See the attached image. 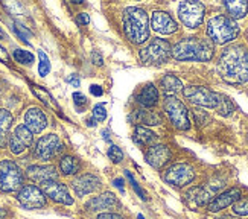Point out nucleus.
Listing matches in <instances>:
<instances>
[{
    "label": "nucleus",
    "instance_id": "obj_1",
    "mask_svg": "<svg viewBox=\"0 0 248 219\" xmlns=\"http://www.w3.org/2000/svg\"><path fill=\"white\" fill-rule=\"evenodd\" d=\"M218 72L229 84H242L248 81V50L238 45L227 47L221 53Z\"/></svg>",
    "mask_w": 248,
    "mask_h": 219
},
{
    "label": "nucleus",
    "instance_id": "obj_2",
    "mask_svg": "<svg viewBox=\"0 0 248 219\" xmlns=\"http://www.w3.org/2000/svg\"><path fill=\"white\" fill-rule=\"evenodd\" d=\"M172 57L178 61H210L213 43L209 38L187 37L172 47Z\"/></svg>",
    "mask_w": 248,
    "mask_h": 219
},
{
    "label": "nucleus",
    "instance_id": "obj_3",
    "mask_svg": "<svg viewBox=\"0 0 248 219\" xmlns=\"http://www.w3.org/2000/svg\"><path fill=\"white\" fill-rule=\"evenodd\" d=\"M124 31L126 38L134 45H142L149 37V21L143 9L131 6L124 13Z\"/></svg>",
    "mask_w": 248,
    "mask_h": 219
},
{
    "label": "nucleus",
    "instance_id": "obj_4",
    "mask_svg": "<svg viewBox=\"0 0 248 219\" xmlns=\"http://www.w3.org/2000/svg\"><path fill=\"white\" fill-rule=\"evenodd\" d=\"M207 34L212 43L225 45L239 35V26L227 16H215L207 23Z\"/></svg>",
    "mask_w": 248,
    "mask_h": 219
},
{
    "label": "nucleus",
    "instance_id": "obj_5",
    "mask_svg": "<svg viewBox=\"0 0 248 219\" xmlns=\"http://www.w3.org/2000/svg\"><path fill=\"white\" fill-rule=\"evenodd\" d=\"M25 175L17 163L11 160L0 161V190L5 193L18 192L23 188Z\"/></svg>",
    "mask_w": 248,
    "mask_h": 219
},
{
    "label": "nucleus",
    "instance_id": "obj_6",
    "mask_svg": "<svg viewBox=\"0 0 248 219\" xmlns=\"http://www.w3.org/2000/svg\"><path fill=\"white\" fill-rule=\"evenodd\" d=\"M172 55V47L166 40L154 38L139 52L140 61L146 65H158L166 63Z\"/></svg>",
    "mask_w": 248,
    "mask_h": 219
},
{
    "label": "nucleus",
    "instance_id": "obj_7",
    "mask_svg": "<svg viewBox=\"0 0 248 219\" xmlns=\"http://www.w3.org/2000/svg\"><path fill=\"white\" fill-rule=\"evenodd\" d=\"M165 111L169 117V120L172 122L175 128L186 131L190 128V120H189V114H187V108L183 105L181 101H178L174 94H168L165 97Z\"/></svg>",
    "mask_w": 248,
    "mask_h": 219
},
{
    "label": "nucleus",
    "instance_id": "obj_8",
    "mask_svg": "<svg viewBox=\"0 0 248 219\" xmlns=\"http://www.w3.org/2000/svg\"><path fill=\"white\" fill-rule=\"evenodd\" d=\"M193 178H195V169L187 163L172 164L163 173V180L174 188H185L193 181Z\"/></svg>",
    "mask_w": 248,
    "mask_h": 219
},
{
    "label": "nucleus",
    "instance_id": "obj_9",
    "mask_svg": "<svg viewBox=\"0 0 248 219\" xmlns=\"http://www.w3.org/2000/svg\"><path fill=\"white\" fill-rule=\"evenodd\" d=\"M183 94L186 99H189L192 104L200 105V107H207V108H217L219 94L209 90L207 87L201 85H189L183 89Z\"/></svg>",
    "mask_w": 248,
    "mask_h": 219
},
{
    "label": "nucleus",
    "instance_id": "obj_10",
    "mask_svg": "<svg viewBox=\"0 0 248 219\" xmlns=\"http://www.w3.org/2000/svg\"><path fill=\"white\" fill-rule=\"evenodd\" d=\"M18 204L26 210H37L46 205V195L34 184L23 186L17 193Z\"/></svg>",
    "mask_w": 248,
    "mask_h": 219
},
{
    "label": "nucleus",
    "instance_id": "obj_11",
    "mask_svg": "<svg viewBox=\"0 0 248 219\" xmlns=\"http://www.w3.org/2000/svg\"><path fill=\"white\" fill-rule=\"evenodd\" d=\"M204 11L206 8L200 2H181L178 5V17L185 26L195 29L202 23Z\"/></svg>",
    "mask_w": 248,
    "mask_h": 219
},
{
    "label": "nucleus",
    "instance_id": "obj_12",
    "mask_svg": "<svg viewBox=\"0 0 248 219\" xmlns=\"http://www.w3.org/2000/svg\"><path fill=\"white\" fill-rule=\"evenodd\" d=\"M61 149H62V141L57 134L43 136L35 145V157L43 161H49L55 156H58Z\"/></svg>",
    "mask_w": 248,
    "mask_h": 219
},
{
    "label": "nucleus",
    "instance_id": "obj_13",
    "mask_svg": "<svg viewBox=\"0 0 248 219\" xmlns=\"http://www.w3.org/2000/svg\"><path fill=\"white\" fill-rule=\"evenodd\" d=\"M41 190L46 196H49L52 201H55L58 204H62V205H72L73 204V196L70 195L69 188L64 183H60L58 180L43 183Z\"/></svg>",
    "mask_w": 248,
    "mask_h": 219
},
{
    "label": "nucleus",
    "instance_id": "obj_14",
    "mask_svg": "<svg viewBox=\"0 0 248 219\" xmlns=\"http://www.w3.org/2000/svg\"><path fill=\"white\" fill-rule=\"evenodd\" d=\"M32 141H34V136H32L31 131L25 125H18L16 126L14 133L9 136V140H8L9 151L13 152L14 156H20L32 145Z\"/></svg>",
    "mask_w": 248,
    "mask_h": 219
},
{
    "label": "nucleus",
    "instance_id": "obj_15",
    "mask_svg": "<svg viewBox=\"0 0 248 219\" xmlns=\"http://www.w3.org/2000/svg\"><path fill=\"white\" fill-rule=\"evenodd\" d=\"M101 186H102L101 178L94 173L78 175V177L72 181V189L78 196H87V195L98 192L101 189Z\"/></svg>",
    "mask_w": 248,
    "mask_h": 219
},
{
    "label": "nucleus",
    "instance_id": "obj_16",
    "mask_svg": "<svg viewBox=\"0 0 248 219\" xmlns=\"http://www.w3.org/2000/svg\"><path fill=\"white\" fill-rule=\"evenodd\" d=\"M26 177L35 183H47V181H55L58 178V172L57 168L52 166V164H34V166H29L26 169Z\"/></svg>",
    "mask_w": 248,
    "mask_h": 219
},
{
    "label": "nucleus",
    "instance_id": "obj_17",
    "mask_svg": "<svg viewBox=\"0 0 248 219\" xmlns=\"http://www.w3.org/2000/svg\"><path fill=\"white\" fill-rule=\"evenodd\" d=\"M25 126L31 131L32 134L43 133L47 126V117L43 110L38 107H31L25 113Z\"/></svg>",
    "mask_w": 248,
    "mask_h": 219
},
{
    "label": "nucleus",
    "instance_id": "obj_18",
    "mask_svg": "<svg viewBox=\"0 0 248 219\" xmlns=\"http://www.w3.org/2000/svg\"><path fill=\"white\" fill-rule=\"evenodd\" d=\"M151 28L155 32H158V34H165V35L174 34L178 29L175 20L168 13H165V11H155L153 14V17H151Z\"/></svg>",
    "mask_w": 248,
    "mask_h": 219
},
{
    "label": "nucleus",
    "instance_id": "obj_19",
    "mask_svg": "<svg viewBox=\"0 0 248 219\" xmlns=\"http://www.w3.org/2000/svg\"><path fill=\"white\" fill-rule=\"evenodd\" d=\"M117 205H119V200L111 192H105L101 193L99 196H94V198H92L85 204V207L90 212H102V213H105L107 210H114Z\"/></svg>",
    "mask_w": 248,
    "mask_h": 219
},
{
    "label": "nucleus",
    "instance_id": "obj_20",
    "mask_svg": "<svg viewBox=\"0 0 248 219\" xmlns=\"http://www.w3.org/2000/svg\"><path fill=\"white\" fill-rule=\"evenodd\" d=\"M146 163L154 169H161L170 160V151L165 145H153L146 151Z\"/></svg>",
    "mask_w": 248,
    "mask_h": 219
},
{
    "label": "nucleus",
    "instance_id": "obj_21",
    "mask_svg": "<svg viewBox=\"0 0 248 219\" xmlns=\"http://www.w3.org/2000/svg\"><path fill=\"white\" fill-rule=\"evenodd\" d=\"M239 198H241V190L238 188L229 189L209 203V210L210 212H219L222 209H227L229 205H233Z\"/></svg>",
    "mask_w": 248,
    "mask_h": 219
},
{
    "label": "nucleus",
    "instance_id": "obj_22",
    "mask_svg": "<svg viewBox=\"0 0 248 219\" xmlns=\"http://www.w3.org/2000/svg\"><path fill=\"white\" fill-rule=\"evenodd\" d=\"M11 126H13V114L8 110L0 108V148L8 145Z\"/></svg>",
    "mask_w": 248,
    "mask_h": 219
},
{
    "label": "nucleus",
    "instance_id": "obj_23",
    "mask_svg": "<svg viewBox=\"0 0 248 219\" xmlns=\"http://www.w3.org/2000/svg\"><path fill=\"white\" fill-rule=\"evenodd\" d=\"M137 102L142 107H145V108L154 107L158 102V90L153 84L145 85L142 89V92H140L139 96H137Z\"/></svg>",
    "mask_w": 248,
    "mask_h": 219
},
{
    "label": "nucleus",
    "instance_id": "obj_24",
    "mask_svg": "<svg viewBox=\"0 0 248 219\" xmlns=\"http://www.w3.org/2000/svg\"><path fill=\"white\" fill-rule=\"evenodd\" d=\"M133 139L139 146H153L157 140V136L145 126H136Z\"/></svg>",
    "mask_w": 248,
    "mask_h": 219
},
{
    "label": "nucleus",
    "instance_id": "obj_25",
    "mask_svg": "<svg viewBox=\"0 0 248 219\" xmlns=\"http://www.w3.org/2000/svg\"><path fill=\"white\" fill-rule=\"evenodd\" d=\"M60 171L62 175H77L81 171V163L73 156H64L60 160Z\"/></svg>",
    "mask_w": 248,
    "mask_h": 219
},
{
    "label": "nucleus",
    "instance_id": "obj_26",
    "mask_svg": "<svg viewBox=\"0 0 248 219\" xmlns=\"http://www.w3.org/2000/svg\"><path fill=\"white\" fill-rule=\"evenodd\" d=\"M133 119L136 120V124H143V125H160L161 124L160 114H157L154 111H145V110H139V111H136Z\"/></svg>",
    "mask_w": 248,
    "mask_h": 219
},
{
    "label": "nucleus",
    "instance_id": "obj_27",
    "mask_svg": "<svg viewBox=\"0 0 248 219\" xmlns=\"http://www.w3.org/2000/svg\"><path fill=\"white\" fill-rule=\"evenodd\" d=\"M160 85L163 87V90L168 93V94H172V93H175V92H180L183 89V84L181 81L177 78V76L174 75H166L161 78L160 81Z\"/></svg>",
    "mask_w": 248,
    "mask_h": 219
},
{
    "label": "nucleus",
    "instance_id": "obj_28",
    "mask_svg": "<svg viewBox=\"0 0 248 219\" xmlns=\"http://www.w3.org/2000/svg\"><path fill=\"white\" fill-rule=\"evenodd\" d=\"M224 5H225V8H227L232 20L245 17L247 11H248V3L247 2H225Z\"/></svg>",
    "mask_w": 248,
    "mask_h": 219
},
{
    "label": "nucleus",
    "instance_id": "obj_29",
    "mask_svg": "<svg viewBox=\"0 0 248 219\" xmlns=\"http://www.w3.org/2000/svg\"><path fill=\"white\" fill-rule=\"evenodd\" d=\"M13 57L17 63L23 64V65H31L34 63V55H32L29 50H23V49H16Z\"/></svg>",
    "mask_w": 248,
    "mask_h": 219
},
{
    "label": "nucleus",
    "instance_id": "obj_30",
    "mask_svg": "<svg viewBox=\"0 0 248 219\" xmlns=\"http://www.w3.org/2000/svg\"><path fill=\"white\" fill-rule=\"evenodd\" d=\"M217 110H218V113L221 116H230L233 113V104H232V101L229 99V97L219 94V101H218Z\"/></svg>",
    "mask_w": 248,
    "mask_h": 219
},
{
    "label": "nucleus",
    "instance_id": "obj_31",
    "mask_svg": "<svg viewBox=\"0 0 248 219\" xmlns=\"http://www.w3.org/2000/svg\"><path fill=\"white\" fill-rule=\"evenodd\" d=\"M38 58H40V63H38V73L40 76H47L49 72H50V61H49V57L43 52V50H38Z\"/></svg>",
    "mask_w": 248,
    "mask_h": 219
},
{
    "label": "nucleus",
    "instance_id": "obj_32",
    "mask_svg": "<svg viewBox=\"0 0 248 219\" xmlns=\"http://www.w3.org/2000/svg\"><path fill=\"white\" fill-rule=\"evenodd\" d=\"M233 213L238 216H248V198H239L233 204Z\"/></svg>",
    "mask_w": 248,
    "mask_h": 219
},
{
    "label": "nucleus",
    "instance_id": "obj_33",
    "mask_svg": "<svg viewBox=\"0 0 248 219\" xmlns=\"http://www.w3.org/2000/svg\"><path fill=\"white\" fill-rule=\"evenodd\" d=\"M32 90H34V93L40 97V99H41V102H45L47 107H53V108H57V104L55 102H53V97L46 92V90H41V89H38V87L37 85H34V87H32Z\"/></svg>",
    "mask_w": 248,
    "mask_h": 219
},
{
    "label": "nucleus",
    "instance_id": "obj_34",
    "mask_svg": "<svg viewBox=\"0 0 248 219\" xmlns=\"http://www.w3.org/2000/svg\"><path fill=\"white\" fill-rule=\"evenodd\" d=\"M108 158L114 163H121L124 160V152L121 148H117L116 145H111L108 149Z\"/></svg>",
    "mask_w": 248,
    "mask_h": 219
},
{
    "label": "nucleus",
    "instance_id": "obj_35",
    "mask_svg": "<svg viewBox=\"0 0 248 219\" xmlns=\"http://www.w3.org/2000/svg\"><path fill=\"white\" fill-rule=\"evenodd\" d=\"M93 117L96 120H99V122H102V120L107 119V108L104 104H98L93 107Z\"/></svg>",
    "mask_w": 248,
    "mask_h": 219
},
{
    "label": "nucleus",
    "instance_id": "obj_36",
    "mask_svg": "<svg viewBox=\"0 0 248 219\" xmlns=\"http://www.w3.org/2000/svg\"><path fill=\"white\" fill-rule=\"evenodd\" d=\"M125 175H126V177H128V180H129V183H131V186H133V189L139 193V196H140V198H142V200H146V195H145V192L142 190V189H140L139 188V184H137V181L134 180V177H133V173H129V171H125Z\"/></svg>",
    "mask_w": 248,
    "mask_h": 219
},
{
    "label": "nucleus",
    "instance_id": "obj_37",
    "mask_svg": "<svg viewBox=\"0 0 248 219\" xmlns=\"http://www.w3.org/2000/svg\"><path fill=\"white\" fill-rule=\"evenodd\" d=\"M73 102H75V105H77V107H85V105H87V97H85L82 93H73Z\"/></svg>",
    "mask_w": 248,
    "mask_h": 219
},
{
    "label": "nucleus",
    "instance_id": "obj_38",
    "mask_svg": "<svg viewBox=\"0 0 248 219\" xmlns=\"http://www.w3.org/2000/svg\"><path fill=\"white\" fill-rule=\"evenodd\" d=\"M14 31L17 32V35H18L21 40H23L25 43H28V45H29V40H28V37H29V32H28L25 28H21L20 25H17V23H16V25H14Z\"/></svg>",
    "mask_w": 248,
    "mask_h": 219
},
{
    "label": "nucleus",
    "instance_id": "obj_39",
    "mask_svg": "<svg viewBox=\"0 0 248 219\" xmlns=\"http://www.w3.org/2000/svg\"><path fill=\"white\" fill-rule=\"evenodd\" d=\"M96 219H125L124 216L117 215V213H110V212H105V213H99Z\"/></svg>",
    "mask_w": 248,
    "mask_h": 219
},
{
    "label": "nucleus",
    "instance_id": "obj_40",
    "mask_svg": "<svg viewBox=\"0 0 248 219\" xmlns=\"http://www.w3.org/2000/svg\"><path fill=\"white\" fill-rule=\"evenodd\" d=\"M77 21H78L79 25H82V26H87V25L90 23V17H89V14H85V13H81V14L78 16Z\"/></svg>",
    "mask_w": 248,
    "mask_h": 219
},
{
    "label": "nucleus",
    "instance_id": "obj_41",
    "mask_svg": "<svg viewBox=\"0 0 248 219\" xmlns=\"http://www.w3.org/2000/svg\"><path fill=\"white\" fill-rule=\"evenodd\" d=\"M67 82L72 84L73 87H79L81 85V79H79L78 75H70V76H67Z\"/></svg>",
    "mask_w": 248,
    "mask_h": 219
},
{
    "label": "nucleus",
    "instance_id": "obj_42",
    "mask_svg": "<svg viewBox=\"0 0 248 219\" xmlns=\"http://www.w3.org/2000/svg\"><path fill=\"white\" fill-rule=\"evenodd\" d=\"M90 93L94 94V96H102L104 94V90L101 85H92L90 87Z\"/></svg>",
    "mask_w": 248,
    "mask_h": 219
},
{
    "label": "nucleus",
    "instance_id": "obj_43",
    "mask_svg": "<svg viewBox=\"0 0 248 219\" xmlns=\"http://www.w3.org/2000/svg\"><path fill=\"white\" fill-rule=\"evenodd\" d=\"M92 60H93V63L96 64V65H101L102 64V57H101V53L99 52H93L92 53Z\"/></svg>",
    "mask_w": 248,
    "mask_h": 219
},
{
    "label": "nucleus",
    "instance_id": "obj_44",
    "mask_svg": "<svg viewBox=\"0 0 248 219\" xmlns=\"http://www.w3.org/2000/svg\"><path fill=\"white\" fill-rule=\"evenodd\" d=\"M114 186H116V188H119V190L124 193V180H122V178L114 180Z\"/></svg>",
    "mask_w": 248,
    "mask_h": 219
},
{
    "label": "nucleus",
    "instance_id": "obj_45",
    "mask_svg": "<svg viewBox=\"0 0 248 219\" xmlns=\"http://www.w3.org/2000/svg\"><path fill=\"white\" fill-rule=\"evenodd\" d=\"M0 60H3L5 63H8L9 61V58H8V53L5 52V49L0 46Z\"/></svg>",
    "mask_w": 248,
    "mask_h": 219
},
{
    "label": "nucleus",
    "instance_id": "obj_46",
    "mask_svg": "<svg viewBox=\"0 0 248 219\" xmlns=\"http://www.w3.org/2000/svg\"><path fill=\"white\" fill-rule=\"evenodd\" d=\"M8 218V210L0 209V219H6Z\"/></svg>",
    "mask_w": 248,
    "mask_h": 219
},
{
    "label": "nucleus",
    "instance_id": "obj_47",
    "mask_svg": "<svg viewBox=\"0 0 248 219\" xmlns=\"http://www.w3.org/2000/svg\"><path fill=\"white\" fill-rule=\"evenodd\" d=\"M87 125H89V126H94V125H96V124H94V119H89V120H87Z\"/></svg>",
    "mask_w": 248,
    "mask_h": 219
},
{
    "label": "nucleus",
    "instance_id": "obj_48",
    "mask_svg": "<svg viewBox=\"0 0 248 219\" xmlns=\"http://www.w3.org/2000/svg\"><path fill=\"white\" fill-rule=\"evenodd\" d=\"M137 219H145V218H143L142 215H139V216H137Z\"/></svg>",
    "mask_w": 248,
    "mask_h": 219
},
{
    "label": "nucleus",
    "instance_id": "obj_49",
    "mask_svg": "<svg viewBox=\"0 0 248 219\" xmlns=\"http://www.w3.org/2000/svg\"><path fill=\"white\" fill-rule=\"evenodd\" d=\"M224 219H238V218H224Z\"/></svg>",
    "mask_w": 248,
    "mask_h": 219
}]
</instances>
